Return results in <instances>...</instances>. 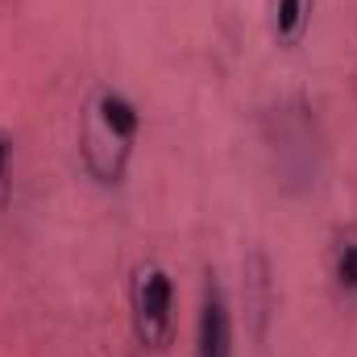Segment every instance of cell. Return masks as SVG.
<instances>
[{
	"mask_svg": "<svg viewBox=\"0 0 357 357\" xmlns=\"http://www.w3.org/2000/svg\"><path fill=\"white\" fill-rule=\"evenodd\" d=\"M333 278L341 291H357V229H349L333 250Z\"/></svg>",
	"mask_w": 357,
	"mask_h": 357,
	"instance_id": "obj_5",
	"label": "cell"
},
{
	"mask_svg": "<svg viewBox=\"0 0 357 357\" xmlns=\"http://www.w3.org/2000/svg\"><path fill=\"white\" fill-rule=\"evenodd\" d=\"M133 328L150 349H162L175 333V282L162 266H142L133 278Z\"/></svg>",
	"mask_w": 357,
	"mask_h": 357,
	"instance_id": "obj_2",
	"label": "cell"
},
{
	"mask_svg": "<svg viewBox=\"0 0 357 357\" xmlns=\"http://www.w3.org/2000/svg\"><path fill=\"white\" fill-rule=\"evenodd\" d=\"M195 357H233V316L220 295V287L208 278L195 320Z\"/></svg>",
	"mask_w": 357,
	"mask_h": 357,
	"instance_id": "obj_3",
	"label": "cell"
},
{
	"mask_svg": "<svg viewBox=\"0 0 357 357\" xmlns=\"http://www.w3.org/2000/svg\"><path fill=\"white\" fill-rule=\"evenodd\" d=\"M307 8H312V0H274V38L282 46H295L303 38Z\"/></svg>",
	"mask_w": 357,
	"mask_h": 357,
	"instance_id": "obj_4",
	"label": "cell"
},
{
	"mask_svg": "<svg viewBox=\"0 0 357 357\" xmlns=\"http://www.w3.org/2000/svg\"><path fill=\"white\" fill-rule=\"evenodd\" d=\"M137 125H142V116L121 91H100L96 96L88 125H84V158H88V171L100 183H116L121 178L129 146L137 137Z\"/></svg>",
	"mask_w": 357,
	"mask_h": 357,
	"instance_id": "obj_1",
	"label": "cell"
},
{
	"mask_svg": "<svg viewBox=\"0 0 357 357\" xmlns=\"http://www.w3.org/2000/svg\"><path fill=\"white\" fill-rule=\"evenodd\" d=\"M8 204V142L0 137V208Z\"/></svg>",
	"mask_w": 357,
	"mask_h": 357,
	"instance_id": "obj_6",
	"label": "cell"
}]
</instances>
